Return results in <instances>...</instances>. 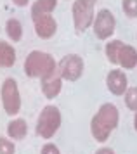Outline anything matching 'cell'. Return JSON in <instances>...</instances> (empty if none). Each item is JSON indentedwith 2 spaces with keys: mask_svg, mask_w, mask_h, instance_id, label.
<instances>
[{
  "mask_svg": "<svg viewBox=\"0 0 137 154\" xmlns=\"http://www.w3.org/2000/svg\"><path fill=\"white\" fill-rule=\"evenodd\" d=\"M118 121H120V112H118V107L111 102H106L103 104L97 112L92 116L90 119V133L92 137L97 140V142H106L110 139L111 132L118 126Z\"/></svg>",
  "mask_w": 137,
  "mask_h": 154,
  "instance_id": "6da1fadb",
  "label": "cell"
},
{
  "mask_svg": "<svg viewBox=\"0 0 137 154\" xmlns=\"http://www.w3.org/2000/svg\"><path fill=\"white\" fill-rule=\"evenodd\" d=\"M57 69L56 59L47 52L42 50H33L30 52L24 59V75L28 78H47L49 75H52Z\"/></svg>",
  "mask_w": 137,
  "mask_h": 154,
  "instance_id": "7a4b0ae2",
  "label": "cell"
},
{
  "mask_svg": "<svg viewBox=\"0 0 137 154\" xmlns=\"http://www.w3.org/2000/svg\"><path fill=\"white\" fill-rule=\"evenodd\" d=\"M61 126V111L56 106H45L37 119V135L42 139H52Z\"/></svg>",
  "mask_w": 137,
  "mask_h": 154,
  "instance_id": "3957f363",
  "label": "cell"
},
{
  "mask_svg": "<svg viewBox=\"0 0 137 154\" xmlns=\"http://www.w3.org/2000/svg\"><path fill=\"white\" fill-rule=\"evenodd\" d=\"M97 0H75L71 7V16H73V24H75L76 33H82L89 29L94 23V7Z\"/></svg>",
  "mask_w": 137,
  "mask_h": 154,
  "instance_id": "277c9868",
  "label": "cell"
},
{
  "mask_svg": "<svg viewBox=\"0 0 137 154\" xmlns=\"http://www.w3.org/2000/svg\"><path fill=\"white\" fill-rule=\"evenodd\" d=\"M0 99H2V106H4L5 114L16 116L21 111V94L14 78L4 80L2 88H0Z\"/></svg>",
  "mask_w": 137,
  "mask_h": 154,
  "instance_id": "5b68a950",
  "label": "cell"
},
{
  "mask_svg": "<svg viewBox=\"0 0 137 154\" xmlns=\"http://www.w3.org/2000/svg\"><path fill=\"white\" fill-rule=\"evenodd\" d=\"M83 69H85V64H83V59L78 54H68L64 56L57 63V71L61 75L62 82H76L80 80V76L83 75Z\"/></svg>",
  "mask_w": 137,
  "mask_h": 154,
  "instance_id": "8992f818",
  "label": "cell"
},
{
  "mask_svg": "<svg viewBox=\"0 0 137 154\" xmlns=\"http://www.w3.org/2000/svg\"><path fill=\"white\" fill-rule=\"evenodd\" d=\"M116 28V17L110 9H101L96 16H94V23H92V29L94 35L99 40H108L113 36Z\"/></svg>",
  "mask_w": 137,
  "mask_h": 154,
  "instance_id": "52a82bcc",
  "label": "cell"
},
{
  "mask_svg": "<svg viewBox=\"0 0 137 154\" xmlns=\"http://www.w3.org/2000/svg\"><path fill=\"white\" fill-rule=\"evenodd\" d=\"M35 26V33L38 38L42 40H49L56 35L57 31V23H56L54 16L52 14H40V16H33L31 17Z\"/></svg>",
  "mask_w": 137,
  "mask_h": 154,
  "instance_id": "ba28073f",
  "label": "cell"
},
{
  "mask_svg": "<svg viewBox=\"0 0 137 154\" xmlns=\"http://www.w3.org/2000/svg\"><path fill=\"white\" fill-rule=\"evenodd\" d=\"M106 87L113 95H123L129 88V80L125 71L122 69H111L106 76Z\"/></svg>",
  "mask_w": 137,
  "mask_h": 154,
  "instance_id": "9c48e42d",
  "label": "cell"
},
{
  "mask_svg": "<svg viewBox=\"0 0 137 154\" xmlns=\"http://www.w3.org/2000/svg\"><path fill=\"white\" fill-rule=\"evenodd\" d=\"M40 88L42 94L45 99H56L59 94H61L62 88V78L59 75V71L56 69L52 75H49L47 78H42L40 80Z\"/></svg>",
  "mask_w": 137,
  "mask_h": 154,
  "instance_id": "30bf717a",
  "label": "cell"
},
{
  "mask_svg": "<svg viewBox=\"0 0 137 154\" xmlns=\"http://www.w3.org/2000/svg\"><path fill=\"white\" fill-rule=\"evenodd\" d=\"M118 66H122V68L127 69V71L137 68V50H135V47L127 45V43L122 45V49L118 52Z\"/></svg>",
  "mask_w": 137,
  "mask_h": 154,
  "instance_id": "8fae6325",
  "label": "cell"
},
{
  "mask_svg": "<svg viewBox=\"0 0 137 154\" xmlns=\"http://www.w3.org/2000/svg\"><path fill=\"white\" fill-rule=\"evenodd\" d=\"M7 135H9V139H12V140H24L28 135L26 121L23 118H16L12 121H9V125H7Z\"/></svg>",
  "mask_w": 137,
  "mask_h": 154,
  "instance_id": "7c38bea8",
  "label": "cell"
},
{
  "mask_svg": "<svg viewBox=\"0 0 137 154\" xmlns=\"http://www.w3.org/2000/svg\"><path fill=\"white\" fill-rule=\"evenodd\" d=\"M16 63V50L11 43L0 40V68H12Z\"/></svg>",
  "mask_w": 137,
  "mask_h": 154,
  "instance_id": "4fadbf2b",
  "label": "cell"
},
{
  "mask_svg": "<svg viewBox=\"0 0 137 154\" xmlns=\"http://www.w3.org/2000/svg\"><path fill=\"white\" fill-rule=\"evenodd\" d=\"M57 7V0H35L31 4V17L40 14H52Z\"/></svg>",
  "mask_w": 137,
  "mask_h": 154,
  "instance_id": "5bb4252c",
  "label": "cell"
},
{
  "mask_svg": "<svg viewBox=\"0 0 137 154\" xmlns=\"http://www.w3.org/2000/svg\"><path fill=\"white\" fill-rule=\"evenodd\" d=\"M5 33H7V36H9L12 42H19L21 38H23V26H21V23L18 21V19H14V17L7 19Z\"/></svg>",
  "mask_w": 137,
  "mask_h": 154,
  "instance_id": "9a60e30c",
  "label": "cell"
},
{
  "mask_svg": "<svg viewBox=\"0 0 137 154\" xmlns=\"http://www.w3.org/2000/svg\"><path fill=\"white\" fill-rule=\"evenodd\" d=\"M123 42L122 40H110L104 47V54H106V59L110 61L111 64H118V52L122 49Z\"/></svg>",
  "mask_w": 137,
  "mask_h": 154,
  "instance_id": "2e32d148",
  "label": "cell"
},
{
  "mask_svg": "<svg viewBox=\"0 0 137 154\" xmlns=\"http://www.w3.org/2000/svg\"><path fill=\"white\" fill-rule=\"evenodd\" d=\"M123 100H125V106L130 111L134 112L137 111V87H129L127 88V92L123 94Z\"/></svg>",
  "mask_w": 137,
  "mask_h": 154,
  "instance_id": "e0dca14e",
  "label": "cell"
},
{
  "mask_svg": "<svg viewBox=\"0 0 137 154\" xmlns=\"http://www.w3.org/2000/svg\"><path fill=\"white\" fill-rule=\"evenodd\" d=\"M122 9L127 17H137V0H122Z\"/></svg>",
  "mask_w": 137,
  "mask_h": 154,
  "instance_id": "ac0fdd59",
  "label": "cell"
},
{
  "mask_svg": "<svg viewBox=\"0 0 137 154\" xmlns=\"http://www.w3.org/2000/svg\"><path fill=\"white\" fill-rule=\"evenodd\" d=\"M16 152V146L12 140L0 137V154H14Z\"/></svg>",
  "mask_w": 137,
  "mask_h": 154,
  "instance_id": "d6986e66",
  "label": "cell"
},
{
  "mask_svg": "<svg viewBox=\"0 0 137 154\" xmlns=\"http://www.w3.org/2000/svg\"><path fill=\"white\" fill-rule=\"evenodd\" d=\"M40 154H61V151H59V147L56 146V144H50V142H47L45 146H42Z\"/></svg>",
  "mask_w": 137,
  "mask_h": 154,
  "instance_id": "ffe728a7",
  "label": "cell"
},
{
  "mask_svg": "<svg viewBox=\"0 0 137 154\" xmlns=\"http://www.w3.org/2000/svg\"><path fill=\"white\" fill-rule=\"evenodd\" d=\"M96 154H115V151L111 147H101V149L96 151Z\"/></svg>",
  "mask_w": 137,
  "mask_h": 154,
  "instance_id": "44dd1931",
  "label": "cell"
},
{
  "mask_svg": "<svg viewBox=\"0 0 137 154\" xmlns=\"http://www.w3.org/2000/svg\"><path fill=\"white\" fill-rule=\"evenodd\" d=\"M14 5H18V7H26L28 4H30V0H11Z\"/></svg>",
  "mask_w": 137,
  "mask_h": 154,
  "instance_id": "7402d4cb",
  "label": "cell"
},
{
  "mask_svg": "<svg viewBox=\"0 0 137 154\" xmlns=\"http://www.w3.org/2000/svg\"><path fill=\"white\" fill-rule=\"evenodd\" d=\"M134 128H135V132H137V111L134 114Z\"/></svg>",
  "mask_w": 137,
  "mask_h": 154,
  "instance_id": "603a6c76",
  "label": "cell"
}]
</instances>
